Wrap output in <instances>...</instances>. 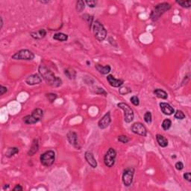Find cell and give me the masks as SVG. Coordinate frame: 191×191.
I'll use <instances>...</instances> for the list:
<instances>
[{
	"mask_svg": "<svg viewBox=\"0 0 191 191\" xmlns=\"http://www.w3.org/2000/svg\"><path fill=\"white\" fill-rule=\"evenodd\" d=\"M64 74L67 76L68 78L69 79H74L76 76V71L73 69H71V68H68V69H66L64 70Z\"/></svg>",
	"mask_w": 191,
	"mask_h": 191,
	"instance_id": "23",
	"label": "cell"
},
{
	"mask_svg": "<svg viewBox=\"0 0 191 191\" xmlns=\"http://www.w3.org/2000/svg\"><path fill=\"white\" fill-rule=\"evenodd\" d=\"M93 30L94 37L97 40L102 42L105 40L107 37V31L103 25L99 20L93 21Z\"/></svg>",
	"mask_w": 191,
	"mask_h": 191,
	"instance_id": "3",
	"label": "cell"
},
{
	"mask_svg": "<svg viewBox=\"0 0 191 191\" xmlns=\"http://www.w3.org/2000/svg\"><path fill=\"white\" fill-rule=\"evenodd\" d=\"M154 93L157 96V97L162 99H167L168 97V94L166 91H164V90L161 89H155L154 90Z\"/></svg>",
	"mask_w": 191,
	"mask_h": 191,
	"instance_id": "21",
	"label": "cell"
},
{
	"mask_svg": "<svg viewBox=\"0 0 191 191\" xmlns=\"http://www.w3.org/2000/svg\"><path fill=\"white\" fill-rule=\"evenodd\" d=\"M0 21H1V26H0V28L2 29V27H3V19H2V17L0 18Z\"/></svg>",
	"mask_w": 191,
	"mask_h": 191,
	"instance_id": "40",
	"label": "cell"
},
{
	"mask_svg": "<svg viewBox=\"0 0 191 191\" xmlns=\"http://www.w3.org/2000/svg\"><path fill=\"white\" fill-rule=\"evenodd\" d=\"M53 39L55 40H58V41H67L68 40V36H67L66 34H64V33L59 32L57 33V34H55V35L53 36Z\"/></svg>",
	"mask_w": 191,
	"mask_h": 191,
	"instance_id": "22",
	"label": "cell"
},
{
	"mask_svg": "<svg viewBox=\"0 0 191 191\" xmlns=\"http://www.w3.org/2000/svg\"><path fill=\"white\" fill-rule=\"evenodd\" d=\"M85 160H86L87 162L88 163V164H89L92 168H97V160L95 159L94 155H93V154L92 153V152L88 151H86L85 154Z\"/></svg>",
	"mask_w": 191,
	"mask_h": 191,
	"instance_id": "15",
	"label": "cell"
},
{
	"mask_svg": "<svg viewBox=\"0 0 191 191\" xmlns=\"http://www.w3.org/2000/svg\"><path fill=\"white\" fill-rule=\"evenodd\" d=\"M47 97L49 101L52 103L57 99V94H55V93H48V94H47Z\"/></svg>",
	"mask_w": 191,
	"mask_h": 191,
	"instance_id": "32",
	"label": "cell"
},
{
	"mask_svg": "<svg viewBox=\"0 0 191 191\" xmlns=\"http://www.w3.org/2000/svg\"><path fill=\"white\" fill-rule=\"evenodd\" d=\"M130 100H131V103H132L134 105H135V106H138V105H140V99L137 96H134V97H132Z\"/></svg>",
	"mask_w": 191,
	"mask_h": 191,
	"instance_id": "34",
	"label": "cell"
},
{
	"mask_svg": "<svg viewBox=\"0 0 191 191\" xmlns=\"http://www.w3.org/2000/svg\"><path fill=\"white\" fill-rule=\"evenodd\" d=\"M117 157V152L115 149L113 148H110L104 157V163L105 166L108 167H112L115 164V159Z\"/></svg>",
	"mask_w": 191,
	"mask_h": 191,
	"instance_id": "8",
	"label": "cell"
},
{
	"mask_svg": "<svg viewBox=\"0 0 191 191\" xmlns=\"http://www.w3.org/2000/svg\"><path fill=\"white\" fill-rule=\"evenodd\" d=\"M175 167H176V169H178V170H181V169H183V168H184V164H183L182 162L178 161L176 163Z\"/></svg>",
	"mask_w": 191,
	"mask_h": 191,
	"instance_id": "36",
	"label": "cell"
},
{
	"mask_svg": "<svg viewBox=\"0 0 191 191\" xmlns=\"http://www.w3.org/2000/svg\"><path fill=\"white\" fill-rule=\"evenodd\" d=\"M134 175V169L132 167H129L125 169L123 174H122V182L125 186H131L133 181V178Z\"/></svg>",
	"mask_w": 191,
	"mask_h": 191,
	"instance_id": "9",
	"label": "cell"
},
{
	"mask_svg": "<svg viewBox=\"0 0 191 191\" xmlns=\"http://www.w3.org/2000/svg\"><path fill=\"white\" fill-rule=\"evenodd\" d=\"M117 106L124 111V120L127 123H130L134 118V114L131 108L128 104L124 102H120L117 104Z\"/></svg>",
	"mask_w": 191,
	"mask_h": 191,
	"instance_id": "6",
	"label": "cell"
},
{
	"mask_svg": "<svg viewBox=\"0 0 191 191\" xmlns=\"http://www.w3.org/2000/svg\"><path fill=\"white\" fill-rule=\"evenodd\" d=\"M175 118L178 119H183L185 118V114H184V112L181 110H176V114H175Z\"/></svg>",
	"mask_w": 191,
	"mask_h": 191,
	"instance_id": "30",
	"label": "cell"
},
{
	"mask_svg": "<svg viewBox=\"0 0 191 191\" xmlns=\"http://www.w3.org/2000/svg\"><path fill=\"white\" fill-rule=\"evenodd\" d=\"M7 90L8 89L6 87H4L2 86V85H1V86H0V96H2L4 93H5L7 92Z\"/></svg>",
	"mask_w": 191,
	"mask_h": 191,
	"instance_id": "38",
	"label": "cell"
},
{
	"mask_svg": "<svg viewBox=\"0 0 191 191\" xmlns=\"http://www.w3.org/2000/svg\"><path fill=\"white\" fill-rule=\"evenodd\" d=\"M118 140L122 143H128L129 142V138L125 135H121L118 137Z\"/></svg>",
	"mask_w": 191,
	"mask_h": 191,
	"instance_id": "33",
	"label": "cell"
},
{
	"mask_svg": "<svg viewBox=\"0 0 191 191\" xmlns=\"http://www.w3.org/2000/svg\"><path fill=\"white\" fill-rule=\"evenodd\" d=\"M43 116V110L40 108H36L33 110L31 115L26 116V117L22 118V119H23V122H24L26 124H35V123L38 122L42 119Z\"/></svg>",
	"mask_w": 191,
	"mask_h": 191,
	"instance_id": "4",
	"label": "cell"
},
{
	"mask_svg": "<svg viewBox=\"0 0 191 191\" xmlns=\"http://www.w3.org/2000/svg\"><path fill=\"white\" fill-rule=\"evenodd\" d=\"M119 93L122 95L128 94V93H131V90L128 88H126V87H123V88H121L119 90Z\"/></svg>",
	"mask_w": 191,
	"mask_h": 191,
	"instance_id": "31",
	"label": "cell"
},
{
	"mask_svg": "<svg viewBox=\"0 0 191 191\" xmlns=\"http://www.w3.org/2000/svg\"><path fill=\"white\" fill-rule=\"evenodd\" d=\"M19 152V149L17 147H11V148H9L6 151V153H5V155L8 158H11L12 156H14V155L16 154H17Z\"/></svg>",
	"mask_w": 191,
	"mask_h": 191,
	"instance_id": "24",
	"label": "cell"
},
{
	"mask_svg": "<svg viewBox=\"0 0 191 191\" xmlns=\"http://www.w3.org/2000/svg\"><path fill=\"white\" fill-rule=\"evenodd\" d=\"M107 81H108L109 85L111 87L114 88H119V87L122 86L124 83V81L122 79H116L114 76L112 75H108L107 76Z\"/></svg>",
	"mask_w": 191,
	"mask_h": 191,
	"instance_id": "14",
	"label": "cell"
},
{
	"mask_svg": "<svg viewBox=\"0 0 191 191\" xmlns=\"http://www.w3.org/2000/svg\"><path fill=\"white\" fill-rule=\"evenodd\" d=\"M95 67H96V69H97V71L99 72L102 75L108 74L109 72H110V70H111V67H110V65L102 66L100 65V64H96Z\"/></svg>",
	"mask_w": 191,
	"mask_h": 191,
	"instance_id": "18",
	"label": "cell"
},
{
	"mask_svg": "<svg viewBox=\"0 0 191 191\" xmlns=\"http://www.w3.org/2000/svg\"><path fill=\"white\" fill-rule=\"evenodd\" d=\"M40 163L45 167H50L54 164L55 160V153L52 150L45 151L40 155Z\"/></svg>",
	"mask_w": 191,
	"mask_h": 191,
	"instance_id": "5",
	"label": "cell"
},
{
	"mask_svg": "<svg viewBox=\"0 0 191 191\" xmlns=\"http://www.w3.org/2000/svg\"><path fill=\"white\" fill-rule=\"evenodd\" d=\"M159 105H160V110L163 112V114H166V115H172L175 112L174 108L169 104L165 103V102H160Z\"/></svg>",
	"mask_w": 191,
	"mask_h": 191,
	"instance_id": "16",
	"label": "cell"
},
{
	"mask_svg": "<svg viewBox=\"0 0 191 191\" xmlns=\"http://www.w3.org/2000/svg\"><path fill=\"white\" fill-rule=\"evenodd\" d=\"M110 122H111V119H110V112H108V113H106V114L103 116L102 119L99 121V128L101 129L106 128L110 125Z\"/></svg>",
	"mask_w": 191,
	"mask_h": 191,
	"instance_id": "12",
	"label": "cell"
},
{
	"mask_svg": "<svg viewBox=\"0 0 191 191\" xmlns=\"http://www.w3.org/2000/svg\"><path fill=\"white\" fill-rule=\"evenodd\" d=\"M87 64H88V65H90V62H89V61H87Z\"/></svg>",
	"mask_w": 191,
	"mask_h": 191,
	"instance_id": "42",
	"label": "cell"
},
{
	"mask_svg": "<svg viewBox=\"0 0 191 191\" xmlns=\"http://www.w3.org/2000/svg\"><path fill=\"white\" fill-rule=\"evenodd\" d=\"M171 126H172V122L169 119H165L163 122H162V128L165 131H167V130H169Z\"/></svg>",
	"mask_w": 191,
	"mask_h": 191,
	"instance_id": "26",
	"label": "cell"
},
{
	"mask_svg": "<svg viewBox=\"0 0 191 191\" xmlns=\"http://www.w3.org/2000/svg\"><path fill=\"white\" fill-rule=\"evenodd\" d=\"M184 178L185 179V180H187L188 181H189V182H190L191 181V174L190 172H186V173L184 174Z\"/></svg>",
	"mask_w": 191,
	"mask_h": 191,
	"instance_id": "37",
	"label": "cell"
},
{
	"mask_svg": "<svg viewBox=\"0 0 191 191\" xmlns=\"http://www.w3.org/2000/svg\"><path fill=\"white\" fill-rule=\"evenodd\" d=\"M156 140L159 146L161 147H167L168 146V140L166 138H164L161 134H157L156 135Z\"/></svg>",
	"mask_w": 191,
	"mask_h": 191,
	"instance_id": "20",
	"label": "cell"
},
{
	"mask_svg": "<svg viewBox=\"0 0 191 191\" xmlns=\"http://www.w3.org/2000/svg\"><path fill=\"white\" fill-rule=\"evenodd\" d=\"M171 8V5L167 2H163L157 5L155 7V8L152 10L150 15V18L152 21H157L160 16L163 15L166 11L169 10Z\"/></svg>",
	"mask_w": 191,
	"mask_h": 191,
	"instance_id": "2",
	"label": "cell"
},
{
	"mask_svg": "<svg viewBox=\"0 0 191 191\" xmlns=\"http://www.w3.org/2000/svg\"><path fill=\"white\" fill-rule=\"evenodd\" d=\"M22 190H23V188H22V186L19 185V184H17V185H16L15 188L13 189V190L14 191H22Z\"/></svg>",
	"mask_w": 191,
	"mask_h": 191,
	"instance_id": "39",
	"label": "cell"
},
{
	"mask_svg": "<svg viewBox=\"0 0 191 191\" xmlns=\"http://www.w3.org/2000/svg\"><path fill=\"white\" fill-rule=\"evenodd\" d=\"M67 140H68V141L69 142L72 146L75 147V148L78 149H80V146L78 144V135L75 131H69V132L67 133Z\"/></svg>",
	"mask_w": 191,
	"mask_h": 191,
	"instance_id": "11",
	"label": "cell"
},
{
	"mask_svg": "<svg viewBox=\"0 0 191 191\" xmlns=\"http://www.w3.org/2000/svg\"><path fill=\"white\" fill-rule=\"evenodd\" d=\"M9 188V185H8V186H5V187H4V189H5V188L7 189V188Z\"/></svg>",
	"mask_w": 191,
	"mask_h": 191,
	"instance_id": "41",
	"label": "cell"
},
{
	"mask_svg": "<svg viewBox=\"0 0 191 191\" xmlns=\"http://www.w3.org/2000/svg\"><path fill=\"white\" fill-rule=\"evenodd\" d=\"M85 2L84 1H78L77 3H76V10H77L78 12H82L83 10H85Z\"/></svg>",
	"mask_w": 191,
	"mask_h": 191,
	"instance_id": "25",
	"label": "cell"
},
{
	"mask_svg": "<svg viewBox=\"0 0 191 191\" xmlns=\"http://www.w3.org/2000/svg\"><path fill=\"white\" fill-rule=\"evenodd\" d=\"M176 3L181 5L182 8H189L191 6V1H176Z\"/></svg>",
	"mask_w": 191,
	"mask_h": 191,
	"instance_id": "28",
	"label": "cell"
},
{
	"mask_svg": "<svg viewBox=\"0 0 191 191\" xmlns=\"http://www.w3.org/2000/svg\"><path fill=\"white\" fill-rule=\"evenodd\" d=\"M131 131L134 134L146 137L147 135V130L141 122H135L131 126Z\"/></svg>",
	"mask_w": 191,
	"mask_h": 191,
	"instance_id": "10",
	"label": "cell"
},
{
	"mask_svg": "<svg viewBox=\"0 0 191 191\" xmlns=\"http://www.w3.org/2000/svg\"><path fill=\"white\" fill-rule=\"evenodd\" d=\"M47 35V31L45 29H40L37 31H34V32L31 33V38H34V39H36V40H40V39H43L46 37Z\"/></svg>",
	"mask_w": 191,
	"mask_h": 191,
	"instance_id": "19",
	"label": "cell"
},
{
	"mask_svg": "<svg viewBox=\"0 0 191 191\" xmlns=\"http://www.w3.org/2000/svg\"><path fill=\"white\" fill-rule=\"evenodd\" d=\"M84 19H85V20L88 22V27H89V28L90 29L92 27V26H93V16H90L88 15V14H86V15H85L84 17Z\"/></svg>",
	"mask_w": 191,
	"mask_h": 191,
	"instance_id": "27",
	"label": "cell"
},
{
	"mask_svg": "<svg viewBox=\"0 0 191 191\" xmlns=\"http://www.w3.org/2000/svg\"><path fill=\"white\" fill-rule=\"evenodd\" d=\"M151 119H152V117H151V112L147 111L146 114H144V120L145 122H147V124H150L151 122Z\"/></svg>",
	"mask_w": 191,
	"mask_h": 191,
	"instance_id": "29",
	"label": "cell"
},
{
	"mask_svg": "<svg viewBox=\"0 0 191 191\" xmlns=\"http://www.w3.org/2000/svg\"><path fill=\"white\" fill-rule=\"evenodd\" d=\"M26 82L28 85H39L42 82L41 76L38 74H33L27 78L26 79Z\"/></svg>",
	"mask_w": 191,
	"mask_h": 191,
	"instance_id": "13",
	"label": "cell"
},
{
	"mask_svg": "<svg viewBox=\"0 0 191 191\" xmlns=\"http://www.w3.org/2000/svg\"><path fill=\"white\" fill-rule=\"evenodd\" d=\"M38 149H39V142H38V140L34 139L32 143H31V147H30L29 150L28 151V156H33L35 153H37Z\"/></svg>",
	"mask_w": 191,
	"mask_h": 191,
	"instance_id": "17",
	"label": "cell"
},
{
	"mask_svg": "<svg viewBox=\"0 0 191 191\" xmlns=\"http://www.w3.org/2000/svg\"><path fill=\"white\" fill-rule=\"evenodd\" d=\"M38 71L40 72L41 77L49 86L58 88L62 85V80L58 76H55L54 72H52L46 66L40 65L38 68Z\"/></svg>",
	"mask_w": 191,
	"mask_h": 191,
	"instance_id": "1",
	"label": "cell"
},
{
	"mask_svg": "<svg viewBox=\"0 0 191 191\" xmlns=\"http://www.w3.org/2000/svg\"><path fill=\"white\" fill-rule=\"evenodd\" d=\"M85 3H86L87 5H88V6H89L90 8H94L96 7V5H97V2H96V1H93V0H92V1H86Z\"/></svg>",
	"mask_w": 191,
	"mask_h": 191,
	"instance_id": "35",
	"label": "cell"
},
{
	"mask_svg": "<svg viewBox=\"0 0 191 191\" xmlns=\"http://www.w3.org/2000/svg\"><path fill=\"white\" fill-rule=\"evenodd\" d=\"M35 55L31 51L28 49H22L16 52L12 55L11 58L14 60H32L35 58Z\"/></svg>",
	"mask_w": 191,
	"mask_h": 191,
	"instance_id": "7",
	"label": "cell"
}]
</instances>
